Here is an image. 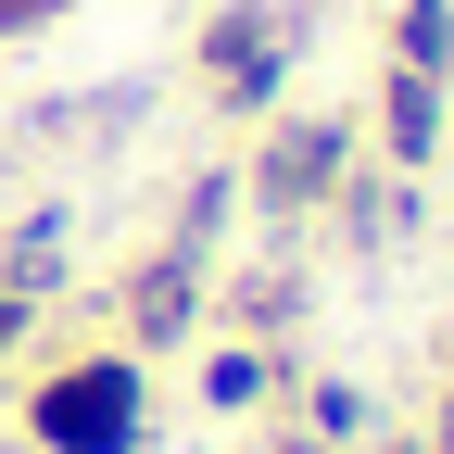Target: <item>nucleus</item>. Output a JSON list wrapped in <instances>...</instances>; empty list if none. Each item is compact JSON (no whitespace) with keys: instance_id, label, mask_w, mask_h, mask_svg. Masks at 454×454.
<instances>
[{"instance_id":"1","label":"nucleus","mask_w":454,"mask_h":454,"mask_svg":"<svg viewBox=\"0 0 454 454\" xmlns=\"http://www.w3.org/2000/svg\"><path fill=\"white\" fill-rule=\"evenodd\" d=\"M139 442H152L139 354H64L26 391V454H139Z\"/></svg>"},{"instance_id":"2","label":"nucleus","mask_w":454,"mask_h":454,"mask_svg":"<svg viewBox=\"0 0 454 454\" xmlns=\"http://www.w3.org/2000/svg\"><path fill=\"white\" fill-rule=\"evenodd\" d=\"M291 64H303V13L291 0H227V13L202 26V89L227 114H265L278 89H291Z\"/></svg>"},{"instance_id":"3","label":"nucleus","mask_w":454,"mask_h":454,"mask_svg":"<svg viewBox=\"0 0 454 454\" xmlns=\"http://www.w3.org/2000/svg\"><path fill=\"white\" fill-rule=\"evenodd\" d=\"M340 177H354V127H340V114H291V127H278L265 152H253V202L265 215H303V202H328Z\"/></svg>"},{"instance_id":"4","label":"nucleus","mask_w":454,"mask_h":454,"mask_svg":"<svg viewBox=\"0 0 454 454\" xmlns=\"http://www.w3.org/2000/svg\"><path fill=\"white\" fill-rule=\"evenodd\" d=\"M202 265L215 253H190V240H164V253L127 265V340H139V354H164V340L202 328Z\"/></svg>"},{"instance_id":"5","label":"nucleus","mask_w":454,"mask_h":454,"mask_svg":"<svg viewBox=\"0 0 454 454\" xmlns=\"http://www.w3.org/2000/svg\"><path fill=\"white\" fill-rule=\"evenodd\" d=\"M379 139H391V164H404V177H429V164H442V76H404V64H391Z\"/></svg>"},{"instance_id":"6","label":"nucleus","mask_w":454,"mask_h":454,"mask_svg":"<svg viewBox=\"0 0 454 454\" xmlns=\"http://www.w3.org/2000/svg\"><path fill=\"white\" fill-rule=\"evenodd\" d=\"M391 64L404 76H454V0H391Z\"/></svg>"},{"instance_id":"7","label":"nucleus","mask_w":454,"mask_h":454,"mask_svg":"<svg viewBox=\"0 0 454 454\" xmlns=\"http://www.w3.org/2000/svg\"><path fill=\"white\" fill-rule=\"evenodd\" d=\"M265 391H278V366L253 354V340H227V354L202 366V404H215V417H253V404H265Z\"/></svg>"},{"instance_id":"8","label":"nucleus","mask_w":454,"mask_h":454,"mask_svg":"<svg viewBox=\"0 0 454 454\" xmlns=\"http://www.w3.org/2000/svg\"><path fill=\"white\" fill-rule=\"evenodd\" d=\"M26 328H38V303H26V291H0V354H13Z\"/></svg>"}]
</instances>
